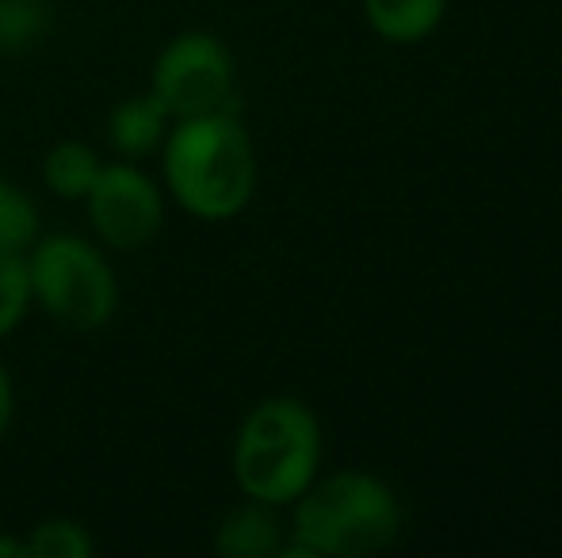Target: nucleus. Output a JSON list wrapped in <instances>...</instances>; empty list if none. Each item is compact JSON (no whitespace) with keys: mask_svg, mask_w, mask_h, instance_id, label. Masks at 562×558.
Segmentation results:
<instances>
[{"mask_svg":"<svg viewBox=\"0 0 562 558\" xmlns=\"http://www.w3.org/2000/svg\"><path fill=\"white\" fill-rule=\"evenodd\" d=\"M322 459L318 418L299 398H268L234 440V478L245 498L291 505L314 482Z\"/></svg>","mask_w":562,"mask_h":558,"instance_id":"f03ea898","label":"nucleus"},{"mask_svg":"<svg viewBox=\"0 0 562 558\" xmlns=\"http://www.w3.org/2000/svg\"><path fill=\"white\" fill-rule=\"evenodd\" d=\"M31 298L46 318L66 329H104L119 306V283L112 264L92 241L74 234H54L23 253Z\"/></svg>","mask_w":562,"mask_h":558,"instance_id":"20e7f679","label":"nucleus"},{"mask_svg":"<svg viewBox=\"0 0 562 558\" xmlns=\"http://www.w3.org/2000/svg\"><path fill=\"white\" fill-rule=\"evenodd\" d=\"M12 413H15L12 379H8V367L0 364V436H4V432H8V424H12Z\"/></svg>","mask_w":562,"mask_h":558,"instance_id":"2eb2a0df","label":"nucleus"},{"mask_svg":"<svg viewBox=\"0 0 562 558\" xmlns=\"http://www.w3.org/2000/svg\"><path fill=\"white\" fill-rule=\"evenodd\" d=\"M169 127H172L169 107L154 92H142V96H131L112 107V115H108V141H112L119 157L138 161V157H149L161 149Z\"/></svg>","mask_w":562,"mask_h":558,"instance_id":"0eeeda50","label":"nucleus"},{"mask_svg":"<svg viewBox=\"0 0 562 558\" xmlns=\"http://www.w3.org/2000/svg\"><path fill=\"white\" fill-rule=\"evenodd\" d=\"M23 544H27V558H89L92 555L89 528L77 521H66V516L35 524Z\"/></svg>","mask_w":562,"mask_h":558,"instance_id":"ddd939ff","label":"nucleus"},{"mask_svg":"<svg viewBox=\"0 0 562 558\" xmlns=\"http://www.w3.org/2000/svg\"><path fill=\"white\" fill-rule=\"evenodd\" d=\"M85 207H89V223L97 238L119 253H134V249L149 246L165 223L161 192L131 161L104 164L85 195Z\"/></svg>","mask_w":562,"mask_h":558,"instance_id":"423d86ee","label":"nucleus"},{"mask_svg":"<svg viewBox=\"0 0 562 558\" xmlns=\"http://www.w3.org/2000/svg\"><path fill=\"white\" fill-rule=\"evenodd\" d=\"M0 558H27V544H23V539H15V536H4V532H0Z\"/></svg>","mask_w":562,"mask_h":558,"instance_id":"dca6fc26","label":"nucleus"},{"mask_svg":"<svg viewBox=\"0 0 562 558\" xmlns=\"http://www.w3.org/2000/svg\"><path fill=\"white\" fill-rule=\"evenodd\" d=\"M149 92L169 107L172 119L229 112L234 100V58L211 31H184L157 54Z\"/></svg>","mask_w":562,"mask_h":558,"instance_id":"39448f33","label":"nucleus"},{"mask_svg":"<svg viewBox=\"0 0 562 558\" xmlns=\"http://www.w3.org/2000/svg\"><path fill=\"white\" fill-rule=\"evenodd\" d=\"M104 161L89 141H58L43 161V180L58 200H85Z\"/></svg>","mask_w":562,"mask_h":558,"instance_id":"9d476101","label":"nucleus"},{"mask_svg":"<svg viewBox=\"0 0 562 558\" xmlns=\"http://www.w3.org/2000/svg\"><path fill=\"white\" fill-rule=\"evenodd\" d=\"M38 241V207L23 187L0 180V253H27Z\"/></svg>","mask_w":562,"mask_h":558,"instance_id":"f8f14e48","label":"nucleus"},{"mask_svg":"<svg viewBox=\"0 0 562 558\" xmlns=\"http://www.w3.org/2000/svg\"><path fill=\"white\" fill-rule=\"evenodd\" d=\"M448 0H363L368 23L386 43H422L445 20Z\"/></svg>","mask_w":562,"mask_h":558,"instance_id":"1a4fd4ad","label":"nucleus"},{"mask_svg":"<svg viewBox=\"0 0 562 558\" xmlns=\"http://www.w3.org/2000/svg\"><path fill=\"white\" fill-rule=\"evenodd\" d=\"M165 187L203 223H226L241 215L257 187V153L249 130L229 112L172 119L161 141Z\"/></svg>","mask_w":562,"mask_h":558,"instance_id":"f257e3e1","label":"nucleus"},{"mask_svg":"<svg viewBox=\"0 0 562 558\" xmlns=\"http://www.w3.org/2000/svg\"><path fill=\"white\" fill-rule=\"evenodd\" d=\"M50 31L46 0H0V54H27Z\"/></svg>","mask_w":562,"mask_h":558,"instance_id":"9b49d317","label":"nucleus"},{"mask_svg":"<svg viewBox=\"0 0 562 558\" xmlns=\"http://www.w3.org/2000/svg\"><path fill=\"white\" fill-rule=\"evenodd\" d=\"M398 524V501L383 478L363 475V470H340L299 493L295 544L314 555L363 558L391 547Z\"/></svg>","mask_w":562,"mask_h":558,"instance_id":"7ed1b4c3","label":"nucleus"},{"mask_svg":"<svg viewBox=\"0 0 562 558\" xmlns=\"http://www.w3.org/2000/svg\"><path fill=\"white\" fill-rule=\"evenodd\" d=\"M276 505L265 501H245L229 509L215 532V551L226 558H272L283 551V532L272 513Z\"/></svg>","mask_w":562,"mask_h":558,"instance_id":"6e6552de","label":"nucleus"},{"mask_svg":"<svg viewBox=\"0 0 562 558\" xmlns=\"http://www.w3.org/2000/svg\"><path fill=\"white\" fill-rule=\"evenodd\" d=\"M31 306L27 261L20 253H0V341L23 321Z\"/></svg>","mask_w":562,"mask_h":558,"instance_id":"4468645a","label":"nucleus"}]
</instances>
